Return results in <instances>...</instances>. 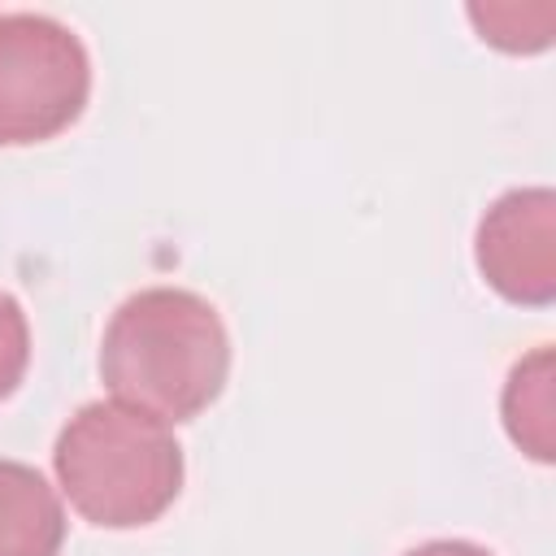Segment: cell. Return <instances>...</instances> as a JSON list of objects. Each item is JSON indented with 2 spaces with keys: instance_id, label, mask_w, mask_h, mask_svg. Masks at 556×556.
I'll return each instance as SVG.
<instances>
[{
  "instance_id": "obj_1",
  "label": "cell",
  "mask_w": 556,
  "mask_h": 556,
  "mask_svg": "<svg viewBox=\"0 0 556 556\" xmlns=\"http://www.w3.org/2000/svg\"><path fill=\"white\" fill-rule=\"evenodd\" d=\"M113 400L178 426L200 417L230 378V334L217 308L182 287H143L117 304L100 339Z\"/></svg>"
},
{
  "instance_id": "obj_2",
  "label": "cell",
  "mask_w": 556,
  "mask_h": 556,
  "mask_svg": "<svg viewBox=\"0 0 556 556\" xmlns=\"http://www.w3.org/2000/svg\"><path fill=\"white\" fill-rule=\"evenodd\" d=\"M52 469L70 508L100 530L152 526L182 491L174 430L122 400L83 404L56 434Z\"/></svg>"
},
{
  "instance_id": "obj_3",
  "label": "cell",
  "mask_w": 556,
  "mask_h": 556,
  "mask_svg": "<svg viewBox=\"0 0 556 556\" xmlns=\"http://www.w3.org/2000/svg\"><path fill=\"white\" fill-rule=\"evenodd\" d=\"M91 96L83 39L48 13H0V148L70 130Z\"/></svg>"
},
{
  "instance_id": "obj_4",
  "label": "cell",
  "mask_w": 556,
  "mask_h": 556,
  "mask_svg": "<svg viewBox=\"0 0 556 556\" xmlns=\"http://www.w3.org/2000/svg\"><path fill=\"white\" fill-rule=\"evenodd\" d=\"M473 261L500 300L547 308L556 300V191H504L478 222Z\"/></svg>"
},
{
  "instance_id": "obj_5",
  "label": "cell",
  "mask_w": 556,
  "mask_h": 556,
  "mask_svg": "<svg viewBox=\"0 0 556 556\" xmlns=\"http://www.w3.org/2000/svg\"><path fill=\"white\" fill-rule=\"evenodd\" d=\"M65 508L48 478L22 460H0V556H61Z\"/></svg>"
},
{
  "instance_id": "obj_6",
  "label": "cell",
  "mask_w": 556,
  "mask_h": 556,
  "mask_svg": "<svg viewBox=\"0 0 556 556\" xmlns=\"http://www.w3.org/2000/svg\"><path fill=\"white\" fill-rule=\"evenodd\" d=\"M500 417L508 439L539 465H552L556 456V356L552 348H534L508 369Z\"/></svg>"
},
{
  "instance_id": "obj_7",
  "label": "cell",
  "mask_w": 556,
  "mask_h": 556,
  "mask_svg": "<svg viewBox=\"0 0 556 556\" xmlns=\"http://www.w3.org/2000/svg\"><path fill=\"white\" fill-rule=\"evenodd\" d=\"M469 22L500 52H543L556 30V4H469Z\"/></svg>"
},
{
  "instance_id": "obj_8",
  "label": "cell",
  "mask_w": 556,
  "mask_h": 556,
  "mask_svg": "<svg viewBox=\"0 0 556 556\" xmlns=\"http://www.w3.org/2000/svg\"><path fill=\"white\" fill-rule=\"evenodd\" d=\"M26 365H30V321L22 304L9 291H0V404L17 391Z\"/></svg>"
},
{
  "instance_id": "obj_9",
  "label": "cell",
  "mask_w": 556,
  "mask_h": 556,
  "mask_svg": "<svg viewBox=\"0 0 556 556\" xmlns=\"http://www.w3.org/2000/svg\"><path fill=\"white\" fill-rule=\"evenodd\" d=\"M404 556H495V552H486V547H478L469 539H430V543H421V547H413Z\"/></svg>"
}]
</instances>
